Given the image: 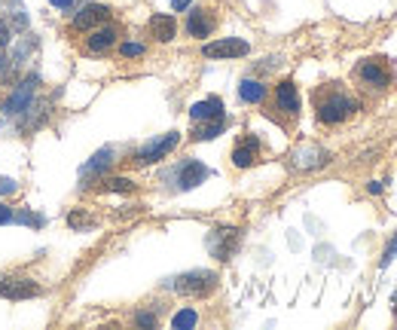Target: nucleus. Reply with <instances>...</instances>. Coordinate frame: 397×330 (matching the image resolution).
Masks as SVG:
<instances>
[{"instance_id": "9", "label": "nucleus", "mask_w": 397, "mask_h": 330, "mask_svg": "<svg viewBox=\"0 0 397 330\" xmlns=\"http://www.w3.org/2000/svg\"><path fill=\"white\" fill-rule=\"evenodd\" d=\"M108 16H110V10H108V6H101V3H89V6H83V10L77 12L74 28H80V31H86V28H95L98 22H108Z\"/></svg>"}, {"instance_id": "10", "label": "nucleus", "mask_w": 397, "mask_h": 330, "mask_svg": "<svg viewBox=\"0 0 397 330\" xmlns=\"http://www.w3.org/2000/svg\"><path fill=\"white\" fill-rule=\"evenodd\" d=\"M190 116H193L196 123H202V119H223V101L217 95L205 98V101H196L193 107H190Z\"/></svg>"}, {"instance_id": "14", "label": "nucleus", "mask_w": 397, "mask_h": 330, "mask_svg": "<svg viewBox=\"0 0 397 330\" xmlns=\"http://www.w3.org/2000/svg\"><path fill=\"white\" fill-rule=\"evenodd\" d=\"M150 31H153V37H156V40H162V43H168V40H174L177 25H174V19H172V16H153Z\"/></svg>"}, {"instance_id": "23", "label": "nucleus", "mask_w": 397, "mask_h": 330, "mask_svg": "<svg viewBox=\"0 0 397 330\" xmlns=\"http://www.w3.org/2000/svg\"><path fill=\"white\" fill-rule=\"evenodd\" d=\"M108 189H123V193H129V189H132V181H125V178H113V181H108Z\"/></svg>"}, {"instance_id": "27", "label": "nucleus", "mask_w": 397, "mask_h": 330, "mask_svg": "<svg viewBox=\"0 0 397 330\" xmlns=\"http://www.w3.org/2000/svg\"><path fill=\"white\" fill-rule=\"evenodd\" d=\"M190 3H193V0H172V10H177V12H181V10H187Z\"/></svg>"}, {"instance_id": "2", "label": "nucleus", "mask_w": 397, "mask_h": 330, "mask_svg": "<svg viewBox=\"0 0 397 330\" xmlns=\"http://www.w3.org/2000/svg\"><path fill=\"white\" fill-rule=\"evenodd\" d=\"M177 141H181V135L177 132H168V135H159V138H153L150 144H144L138 150V163L141 165H150V163H159V159H165L168 153L177 147Z\"/></svg>"}, {"instance_id": "19", "label": "nucleus", "mask_w": 397, "mask_h": 330, "mask_svg": "<svg viewBox=\"0 0 397 330\" xmlns=\"http://www.w3.org/2000/svg\"><path fill=\"white\" fill-rule=\"evenodd\" d=\"M223 132V119H208L205 125H198V129L193 132L196 141H211V138H217Z\"/></svg>"}, {"instance_id": "17", "label": "nucleus", "mask_w": 397, "mask_h": 330, "mask_svg": "<svg viewBox=\"0 0 397 330\" xmlns=\"http://www.w3.org/2000/svg\"><path fill=\"white\" fill-rule=\"evenodd\" d=\"M113 43H116V31H113V28H101V31H95L89 37L92 52H104V49H110Z\"/></svg>"}, {"instance_id": "18", "label": "nucleus", "mask_w": 397, "mask_h": 330, "mask_svg": "<svg viewBox=\"0 0 397 330\" xmlns=\"http://www.w3.org/2000/svg\"><path fill=\"white\" fill-rule=\"evenodd\" d=\"M360 76H364L367 83H373V86H388V74L382 71V68H376L373 61H364V65H360Z\"/></svg>"}, {"instance_id": "16", "label": "nucleus", "mask_w": 397, "mask_h": 330, "mask_svg": "<svg viewBox=\"0 0 397 330\" xmlns=\"http://www.w3.org/2000/svg\"><path fill=\"white\" fill-rule=\"evenodd\" d=\"M211 28H214V22H211V19H208V12H202V10L190 12L187 31L193 34V37H208V34H211Z\"/></svg>"}, {"instance_id": "3", "label": "nucleus", "mask_w": 397, "mask_h": 330, "mask_svg": "<svg viewBox=\"0 0 397 330\" xmlns=\"http://www.w3.org/2000/svg\"><path fill=\"white\" fill-rule=\"evenodd\" d=\"M251 46L238 37H226V40H214V43H205L202 55L205 59H238V55H247Z\"/></svg>"}, {"instance_id": "25", "label": "nucleus", "mask_w": 397, "mask_h": 330, "mask_svg": "<svg viewBox=\"0 0 397 330\" xmlns=\"http://www.w3.org/2000/svg\"><path fill=\"white\" fill-rule=\"evenodd\" d=\"M6 43H10V28H6L3 22H0V49H3Z\"/></svg>"}, {"instance_id": "29", "label": "nucleus", "mask_w": 397, "mask_h": 330, "mask_svg": "<svg viewBox=\"0 0 397 330\" xmlns=\"http://www.w3.org/2000/svg\"><path fill=\"white\" fill-rule=\"evenodd\" d=\"M370 193H373V196L382 193V184H379V181H373V184H370Z\"/></svg>"}, {"instance_id": "24", "label": "nucleus", "mask_w": 397, "mask_h": 330, "mask_svg": "<svg viewBox=\"0 0 397 330\" xmlns=\"http://www.w3.org/2000/svg\"><path fill=\"white\" fill-rule=\"evenodd\" d=\"M12 220H16V217H12V208L0 205V227H3V223H12Z\"/></svg>"}, {"instance_id": "13", "label": "nucleus", "mask_w": 397, "mask_h": 330, "mask_svg": "<svg viewBox=\"0 0 397 330\" xmlns=\"http://www.w3.org/2000/svg\"><path fill=\"white\" fill-rule=\"evenodd\" d=\"M110 163H113V150H110V147H101V150H98L95 156H92L89 163L83 165V172H80V174H83V178H92V174H101Z\"/></svg>"}, {"instance_id": "4", "label": "nucleus", "mask_w": 397, "mask_h": 330, "mask_svg": "<svg viewBox=\"0 0 397 330\" xmlns=\"http://www.w3.org/2000/svg\"><path fill=\"white\" fill-rule=\"evenodd\" d=\"M352 110H354V101H349L345 95H333V98H327V101H321V107H318V119L333 125V123H343Z\"/></svg>"}, {"instance_id": "15", "label": "nucleus", "mask_w": 397, "mask_h": 330, "mask_svg": "<svg viewBox=\"0 0 397 330\" xmlns=\"http://www.w3.org/2000/svg\"><path fill=\"white\" fill-rule=\"evenodd\" d=\"M238 98H242L245 104H257L266 98V86L260 80H242V86H238Z\"/></svg>"}, {"instance_id": "8", "label": "nucleus", "mask_w": 397, "mask_h": 330, "mask_svg": "<svg viewBox=\"0 0 397 330\" xmlns=\"http://www.w3.org/2000/svg\"><path fill=\"white\" fill-rule=\"evenodd\" d=\"M34 86H37V76H28V80L22 83V86L16 89V92L10 95V101L3 104V110L6 114H22V110L31 104V98H34Z\"/></svg>"}, {"instance_id": "22", "label": "nucleus", "mask_w": 397, "mask_h": 330, "mask_svg": "<svg viewBox=\"0 0 397 330\" xmlns=\"http://www.w3.org/2000/svg\"><path fill=\"white\" fill-rule=\"evenodd\" d=\"M119 52L125 55V59H134V55H144V43H123Z\"/></svg>"}, {"instance_id": "1", "label": "nucleus", "mask_w": 397, "mask_h": 330, "mask_svg": "<svg viewBox=\"0 0 397 330\" xmlns=\"http://www.w3.org/2000/svg\"><path fill=\"white\" fill-rule=\"evenodd\" d=\"M172 287L181 297H208L217 287V272H208V269L183 272V276H177L172 282Z\"/></svg>"}, {"instance_id": "21", "label": "nucleus", "mask_w": 397, "mask_h": 330, "mask_svg": "<svg viewBox=\"0 0 397 330\" xmlns=\"http://www.w3.org/2000/svg\"><path fill=\"white\" fill-rule=\"evenodd\" d=\"M397 257V233L391 236V242H388L385 245V251H382V260H379V266H382V269H385V266L388 263H391V260Z\"/></svg>"}, {"instance_id": "11", "label": "nucleus", "mask_w": 397, "mask_h": 330, "mask_svg": "<svg viewBox=\"0 0 397 330\" xmlns=\"http://www.w3.org/2000/svg\"><path fill=\"white\" fill-rule=\"evenodd\" d=\"M257 153H260V141H257V138H245V144H238L236 150H232V165H238V168L254 165Z\"/></svg>"}, {"instance_id": "20", "label": "nucleus", "mask_w": 397, "mask_h": 330, "mask_svg": "<svg viewBox=\"0 0 397 330\" xmlns=\"http://www.w3.org/2000/svg\"><path fill=\"white\" fill-rule=\"evenodd\" d=\"M196 321H198V315H196V309H181V312L172 318V327L177 330H187V327H196Z\"/></svg>"}, {"instance_id": "7", "label": "nucleus", "mask_w": 397, "mask_h": 330, "mask_svg": "<svg viewBox=\"0 0 397 330\" xmlns=\"http://www.w3.org/2000/svg\"><path fill=\"white\" fill-rule=\"evenodd\" d=\"M236 242H238L236 229H214L211 238H208V248H211V254H214V257L226 260L232 254V248H236Z\"/></svg>"}, {"instance_id": "5", "label": "nucleus", "mask_w": 397, "mask_h": 330, "mask_svg": "<svg viewBox=\"0 0 397 330\" xmlns=\"http://www.w3.org/2000/svg\"><path fill=\"white\" fill-rule=\"evenodd\" d=\"M208 178H211V168L196 163V159H190V163H183L181 172H177V189H196L198 184H205Z\"/></svg>"}, {"instance_id": "6", "label": "nucleus", "mask_w": 397, "mask_h": 330, "mask_svg": "<svg viewBox=\"0 0 397 330\" xmlns=\"http://www.w3.org/2000/svg\"><path fill=\"white\" fill-rule=\"evenodd\" d=\"M40 285L37 282H28V278H0V297L6 300H28V297H37Z\"/></svg>"}, {"instance_id": "12", "label": "nucleus", "mask_w": 397, "mask_h": 330, "mask_svg": "<svg viewBox=\"0 0 397 330\" xmlns=\"http://www.w3.org/2000/svg\"><path fill=\"white\" fill-rule=\"evenodd\" d=\"M278 110H285V114H296L300 110V95H296V86L290 80L278 83Z\"/></svg>"}, {"instance_id": "28", "label": "nucleus", "mask_w": 397, "mask_h": 330, "mask_svg": "<svg viewBox=\"0 0 397 330\" xmlns=\"http://www.w3.org/2000/svg\"><path fill=\"white\" fill-rule=\"evenodd\" d=\"M49 3H52V6H55V10H68V6H70V3H74V0H49Z\"/></svg>"}, {"instance_id": "26", "label": "nucleus", "mask_w": 397, "mask_h": 330, "mask_svg": "<svg viewBox=\"0 0 397 330\" xmlns=\"http://www.w3.org/2000/svg\"><path fill=\"white\" fill-rule=\"evenodd\" d=\"M138 324H144V327H153V324H156V318H153V315H144V312H141V315H138Z\"/></svg>"}]
</instances>
